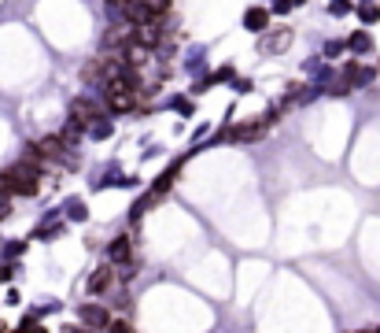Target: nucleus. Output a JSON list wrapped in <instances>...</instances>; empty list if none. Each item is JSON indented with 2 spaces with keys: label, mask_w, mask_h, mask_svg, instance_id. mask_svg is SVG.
<instances>
[{
  "label": "nucleus",
  "mask_w": 380,
  "mask_h": 333,
  "mask_svg": "<svg viewBox=\"0 0 380 333\" xmlns=\"http://www.w3.org/2000/svg\"><path fill=\"white\" fill-rule=\"evenodd\" d=\"M37 156H45V159H67V141H59V137H45V141L37 145Z\"/></svg>",
  "instance_id": "7ed1b4c3"
},
{
  "label": "nucleus",
  "mask_w": 380,
  "mask_h": 333,
  "mask_svg": "<svg viewBox=\"0 0 380 333\" xmlns=\"http://www.w3.org/2000/svg\"><path fill=\"white\" fill-rule=\"evenodd\" d=\"M140 41H144V45H155V26H140Z\"/></svg>",
  "instance_id": "1a4fd4ad"
},
{
  "label": "nucleus",
  "mask_w": 380,
  "mask_h": 333,
  "mask_svg": "<svg viewBox=\"0 0 380 333\" xmlns=\"http://www.w3.org/2000/svg\"><path fill=\"white\" fill-rule=\"evenodd\" d=\"M244 23H247V30H263L266 26V12H247Z\"/></svg>",
  "instance_id": "0eeeda50"
},
{
  "label": "nucleus",
  "mask_w": 380,
  "mask_h": 333,
  "mask_svg": "<svg viewBox=\"0 0 380 333\" xmlns=\"http://www.w3.org/2000/svg\"><path fill=\"white\" fill-rule=\"evenodd\" d=\"M111 333H133V330H129L126 322H111Z\"/></svg>",
  "instance_id": "9d476101"
},
{
  "label": "nucleus",
  "mask_w": 380,
  "mask_h": 333,
  "mask_svg": "<svg viewBox=\"0 0 380 333\" xmlns=\"http://www.w3.org/2000/svg\"><path fill=\"white\" fill-rule=\"evenodd\" d=\"M111 267H100V271H96L93 278H89V289H93V293H100V289H107V285H111Z\"/></svg>",
  "instance_id": "20e7f679"
},
{
  "label": "nucleus",
  "mask_w": 380,
  "mask_h": 333,
  "mask_svg": "<svg viewBox=\"0 0 380 333\" xmlns=\"http://www.w3.org/2000/svg\"><path fill=\"white\" fill-rule=\"evenodd\" d=\"M129 255H133V237H126V233L107 244V260H111V263H126Z\"/></svg>",
  "instance_id": "f03ea898"
},
{
  "label": "nucleus",
  "mask_w": 380,
  "mask_h": 333,
  "mask_svg": "<svg viewBox=\"0 0 380 333\" xmlns=\"http://www.w3.org/2000/svg\"><path fill=\"white\" fill-rule=\"evenodd\" d=\"M0 186L8 189V197H34L37 192V167L34 163H19V167H12V170H4L0 174Z\"/></svg>",
  "instance_id": "f257e3e1"
},
{
  "label": "nucleus",
  "mask_w": 380,
  "mask_h": 333,
  "mask_svg": "<svg viewBox=\"0 0 380 333\" xmlns=\"http://www.w3.org/2000/svg\"><path fill=\"white\" fill-rule=\"evenodd\" d=\"M82 318L89 326H107V311L104 307H82Z\"/></svg>",
  "instance_id": "39448f33"
},
{
  "label": "nucleus",
  "mask_w": 380,
  "mask_h": 333,
  "mask_svg": "<svg viewBox=\"0 0 380 333\" xmlns=\"http://www.w3.org/2000/svg\"><path fill=\"white\" fill-rule=\"evenodd\" d=\"M126 15L133 19V23H148V15H151V12H148L144 4H129V8H126Z\"/></svg>",
  "instance_id": "423d86ee"
},
{
  "label": "nucleus",
  "mask_w": 380,
  "mask_h": 333,
  "mask_svg": "<svg viewBox=\"0 0 380 333\" xmlns=\"http://www.w3.org/2000/svg\"><path fill=\"white\" fill-rule=\"evenodd\" d=\"M67 215H70V219H78V222H82L89 211H85V204H82V200H70V204H67Z\"/></svg>",
  "instance_id": "6e6552de"
}]
</instances>
